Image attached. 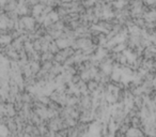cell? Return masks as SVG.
<instances>
[{
    "label": "cell",
    "instance_id": "6da1fadb",
    "mask_svg": "<svg viewBox=\"0 0 156 137\" xmlns=\"http://www.w3.org/2000/svg\"><path fill=\"white\" fill-rule=\"evenodd\" d=\"M143 132L142 130H140V128H130L129 130H128V132L126 133L125 136L126 137H140L142 136Z\"/></svg>",
    "mask_w": 156,
    "mask_h": 137
},
{
    "label": "cell",
    "instance_id": "7a4b0ae2",
    "mask_svg": "<svg viewBox=\"0 0 156 137\" xmlns=\"http://www.w3.org/2000/svg\"><path fill=\"white\" fill-rule=\"evenodd\" d=\"M55 60V55H52L50 52H43L41 55V63L46 62V61H54Z\"/></svg>",
    "mask_w": 156,
    "mask_h": 137
},
{
    "label": "cell",
    "instance_id": "3957f363",
    "mask_svg": "<svg viewBox=\"0 0 156 137\" xmlns=\"http://www.w3.org/2000/svg\"><path fill=\"white\" fill-rule=\"evenodd\" d=\"M87 87H88V91L90 93H93V92L98 91V83H96L95 81H90L89 83H87Z\"/></svg>",
    "mask_w": 156,
    "mask_h": 137
},
{
    "label": "cell",
    "instance_id": "277c9868",
    "mask_svg": "<svg viewBox=\"0 0 156 137\" xmlns=\"http://www.w3.org/2000/svg\"><path fill=\"white\" fill-rule=\"evenodd\" d=\"M49 52H51L52 55H57L59 52H60V49H59L58 45H57L56 42H55V41L50 43V45H49Z\"/></svg>",
    "mask_w": 156,
    "mask_h": 137
},
{
    "label": "cell",
    "instance_id": "5b68a950",
    "mask_svg": "<svg viewBox=\"0 0 156 137\" xmlns=\"http://www.w3.org/2000/svg\"><path fill=\"white\" fill-rule=\"evenodd\" d=\"M41 64H42V69L47 71V72H49L52 69V67H54V62H52V61H46V62H43V63H41Z\"/></svg>",
    "mask_w": 156,
    "mask_h": 137
},
{
    "label": "cell",
    "instance_id": "8992f818",
    "mask_svg": "<svg viewBox=\"0 0 156 137\" xmlns=\"http://www.w3.org/2000/svg\"><path fill=\"white\" fill-rule=\"evenodd\" d=\"M32 44H33V49H34V52H41L42 54V43L40 42V40H35Z\"/></svg>",
    "mask_w": 156,
    "mask_h": 137
},
{
    "label": "cell",
    "instance_id": "52a82bcc",
    "mask_svg": "<svg viewBox=\"0 0 156 137\" xmlns=\"http://www.w3.org/2000/svg\"><path fill=\"white\" fill-rule=\"evenodd\" d=\"M55 137H63L62 135H60V133H55Z\"/></svg>",
    "mask_w": 156,
    "mask_h": 137
},
{
    "label": "cell",
    "instance_id": "ba28073f",
    "mask_svg": "<svg viewBox=\"0 0 156 137\" xmlns=\"http://www.w3.org/2000/svg\"><path fill=\"white\" fill-rule=\"evenodd\" d=\"M24 137H33L32 135H29V134H24Z\"/></svg>",
    "mask_w": 156,
    "mask_h": 137
}]
</instances>
